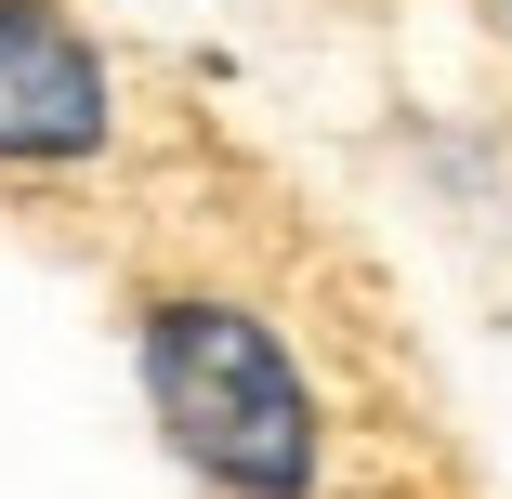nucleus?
<instances>
[{
  "label": "nucleus",
  "mask_w": 512,
  "mask_h": 499,
  "mask_svg": "<svg viewBox=\"0 0 512 499\" xmlns=\"http://www.w3.org/2000/svg\"><path fill=\"white\" fill-rule=\"evenodd\" d=\"M499 14H512V0H499Z\"/></svg>",
  "instance_id": "2"
},
{
  "label": "nucleus",
  "mask_w": 512,
  "mask_h": 499,
  "mask_svg": "<svg viewBox=\"0 0 512 499\" xmlns=\"http://www.w3.org/2000/svg\"><path fill=\"white\" fill-rule=\"evenodd\" d=\"M132 132L119 66L66 0H0V184H79Z\"/></svg>",
  "instance_id": "1"
}]
</instances>
